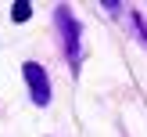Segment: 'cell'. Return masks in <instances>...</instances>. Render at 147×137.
<instances>
[{
  "label": "cell",
  "mask_w": 147,
  "mask_h": 137,
  "mask_svg": "<svg viewBox=\"0 0 147 137\" xmlns=\"http://www.w3.org/2000/svg\"><path fill=\"white\" fill-rule=\"evenodd\" d=\"M25 83H29V90H32V101L36 105H47L50 101V79H47V72L40 69L36 61H25Z\"/></svg>",
  "instance_id": "6da1fadb"
},
{
  "label": "cell",
  "mask_w": 147,
  "mask_h": 137,
  "mask_svg": "<svg viewBox=\"0 0 147 137\" xmlns=\"http://www.w3.org/2000/svg\"><path fill=\"white\" fill-rule=\"evenodd\" d=\"M57 25L65 33V50H68L72 61H79V25H76V14L68 7H57Z\"/></svg>",
  "instance_id": "7a4b0ae2"
},
{
  "label": "cell",
  "mask_w": 147,
  "mask_h": 137,
  "mask_svg": "<svg viewBox=\"0 0 147 137\" xmlns=\"http://www.w3.org/2000/svg\"><path fill=\"white\" fill-rule=\"evenodd\" d=\"M14 18H18V22L29 18V4H25V0H18V4H14Z\"/></svg>",
  "instance_id": "3957f363"
}]
</instances>
